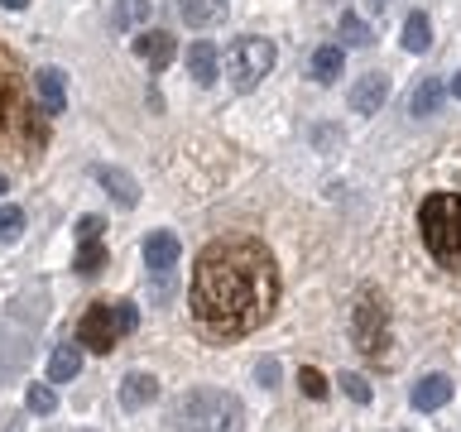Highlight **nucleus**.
I'll list each match as a JSON object with an SVG mask.
<instances>
[{"label": "nucleus", "mask_w": 461, "mask_h": 432, "mask_svg": "<svg viewBox=\"0 0 461 432\" xmlns=\"http://www.w3.org/2000/svg\"><path fill=\"white\" fill-rule=\"evenodd\" d=\"M187 308L202 337L240 341L259 331L279 308V265L255 236L212 240L193 265Z\"/></svg>", "instance_id": "obj_1"}, {"label": "nucleus", "mask_w": 461, "mask_h": 432, "mask_svg": "<svg viewBox=\"0 0 461 432\" xmlns=\"http://www.w3.org/2000/svg\"><path fill=\"white\" fill-rule=\"evenodd\" d=\"M168 423L178 432H240L245 423V409L236 394H226V389H183L178 399H173L168 409Z\"/></svg>", "instance_id": "obj_2"}, {"label": "nucleus", "mask_w": 461, "mask_h": 432, "mask_svg": "<svg viewBox=\"0 0 461 432\" xmlns=\"http://www.w3.org/2000/svg\"><path fill=\"white\" fill-rule=\"evenodd\" d=\"M418 230L438 265L461 269V193H428L418 202Z\"/></svg>", "instance_id": "obj_3"}, {"label": "nucleus", "mask_w": 461, "mask_h": 432, "mask_svg": "<svg viewBox=\"0 0 461 432\" xmlns=\"http://www.w3.org/2000/svg\"><path fill=\"white\" fill-rule=\"evenodd\" d=\"M351 346L366 360H375V365H389V360H394V351H389V346H394L389 341V308L370 284L360 288L356 302H351Z\"/></svg>", "instance_id": "obj_4"}, {"label": "nucleus", "mask_w": 461, "mask_h": 432, "mask_svg": "<svg viewBox=\"0 0 461 432\" xmlns=\"http://www.w3.org/2000/svg\"><path fill=\"white\" fill-rule=\"evenodd\" d=\"M140 327V308L130 298L121 302H92V308L82 312L77 322V346L82 351H111L121 337H130V331Z\"/></svg>", "instance_id": "obj_5"}, {"label": "nucleus", "mask_w": 461, "mask_h": 432, "mask_svg": "<svg viewBox=\"0 0 461 432\" xmlns=\"http://www.w3.org/2000/svg\"><path fill=\"white\" fill-rule=\"evenodd\" d=\"M274 43L269 39H259V34H240L236 43L226 49V77L236 92H250V86H259L269 77V68H274Z\"/></svg>", "instance_id": "obj_6"}, {"label": "nucleus", "mask_w": 461, "mask_h": 432, "mask_svg": "<svg viewBox=\"0 0 461 432\" xmlns=\"http://www.w3.org/2000/svg\"><path fill=\"white\" fill-rule=\"evenodd\" d=\"M178 259H183V240L173 236V230H149V240H144V269H149L158 284L173 279Z\"/></svg>", "instance_id": "obj_7"}, {"label": "nucleus", "mask_w": 461, "mask_h": 432, "mask_svg": "<svg viewBox=\"0 0 461 432\" xmlns=\"http://www.w3.org/2000/svg\"><path fill=\"white\" fill-rule=\"evenodd\" d=\"M384 101H389V77L384 72H366V77L351 86V111L356 115H380Z\"/></svg>", "instance_id": "obj_8"}, {"label": "nucleus", "mask_w": 461, "mask_h": 432, "mask_svg": "<svg viewBox=\"0 0 461 432\" xmlns=\"http://www.w3.org/2000/svg\"><path fill=\"white\" fill-rule=\"evenodd\" d=\"M96 183L106 187V193L115 197V207H140V183L130 178L125 168H111V164H96Z\"/></svg>", "instance_id": "obj_9"}, {"label": "nucleus", "mask_w": 461, "mask_h": 432, "mask_svg": "<svg viewBox=\"0 0 461 432\" xmlns=\"http://www.w3.org/2000/svg\"><path fill=\"white\" fill-rule=\"evenodd\" d=\"M135 53H140L154 72H164V68L173 63V53H178V43H173V34H164V29H144V34L135 39Z\"/></svg>", "instance_id": "obj_10"}, {"label": "nucleus", "mask_w": 461, "mask_h": 432, "mask_svg": "<svg viewBox=\"0 0 461 432\" xmlns=\"http://www.w3.org/2000/svg\"><path fill=\"white\" fill-rule=\"evenodd\" d=\"M34 86H39V96H43V111H49V115H63V111H68L63 68H39V72H34Z\"/></svg>", "instance_id": "obj_11"}, {"label": "nucleus", "mask_w": 461, "mask_h": 432, "mask_svg": "<svg viewBox=\"0 0 461 432\" xmlns=\"http://www.w3.org/2000/svg\"><path fill=\"white\" fill-rule=\"evenodd\" d=\"M154 394H158V380L144 370H130L121 380V409H130V413L144 409V403H154Z\"/></svg>", "instance_id": "obj_12"}, {"label": "nucleus", "mask_w": 461, "mask_h": 432, "mask_svg": "<svg viewBox=\"0 0 461 432\" xmlns=\"http://www.w3.org/2000/svg\"><path fill=\"white\" fill-rule=\"evenodd\" d=\"M413 409H423V413H432V409H442L447 399H452V380L447 374H428V380H418L413 384Z\"/></svg>", "instance_id": "obj_13"}, {"label": "nucleus", "mask_w": 461, "mask_h": 432, "mask_svg": "<svg viewBox=\"0 0 461 432\" xmlns=\"http://www.w3.org/2000/svg\"><path fill=\"white\" fill-rule=\"evenodd\" d=\"M187 77H193L197 86H212L216 82V49L207 39L187 43Z\"/></svg>", "instance_id": "obj_14"}, {"label": "nucleus", "mask_w": 461, "mask_h": 432, "mask_svg": "<svg viewBox=\"0 0 461 432\" xmlns=\"http://www.w3.org/2000/svg\"><path fill=\"white\" fill-rule=\"evenodd\" d=\"M341 68H346V49H341V43H322V49L312 53V82L317 86H331L341 77Z\"/></svg>", "instance_id": "obj_15"}, {"label": "nucleus", "mask_w": 461, "mask_h": 432, "mask_svg": "<svg viewBox=\"0 0 461 432\" xmlns=\"http://www.w3.org/2000/svg\"><path fill=\"white\" fill-rule=\"evenodd\" d=\"M438 106H442V82L438 77H418V86L409 92V115H438Z\"/></svg>", "instance_id": "obj_16"}, {"label": "nucleus", "mask_w": 461, "mask_h": 432, "mask_svg": "<svg viewBox=\"0 0 461 432\" xmlns=\"http://www.w3.org/2000/svg\"><path fill=\"white\" fill-rule=\"evenodd\" d=\"M82 374V346H58L53 351V360H49V380L53 384H68V380H77Z\"/></svg>", "instance_id": "obj_17"}, {"label": "nucleus", "mask_w": 461, "mask_h": 432, "mask_svg": "<svg viewBox=\"0 0 461 432\" xmlns=\"http://www.w3.org/2000/svg\"><path fill=\"white\" fill-rule=\"evenodd\" d=\"M403 49L409 53H428L432 49V20L423 10H413L409 20H403Z\"/></svg>", "instance_id": "obj_18"}, {"label": "nucleus", "mask_w": 461, "mask_h": 432, "mask_svg": "<svg viewBox=\"0 0 461 432\" xmlns=\"http://www.w3.org/2000/svg\"><path fill=\"white\" fill-rule=\"evenodd\" d=\"M72 269H77L82 279L101 274V269H106V245H101V240H86L82 250H77V259H72Z\"/></svg>", "instance_id": "obj_19"}, {"label": "nucleus", "mask_w": 461, "mask_h": 432, "mask_svg": "<svg viewBox=\"0 0 461 432\" xmlns=\"http://www.w3.org/2000/svg\"><path fill=\"white\" fill-rule=\"evenodd\" d=\"M226 14V0H183V20L187 24H212Z\"/></svg>", "instance_id": "obj_20"}, {"label": "nucleus", "mask_w": 461, "mask_h": 432, "mask_svg": "<svg viewBox=\"0 0 461 432\" xmlns=\"http://www.w3.org/2000/svg\"><path fill=\"white\" fill-rule=\"evenodd\" d=\"M341 43H346V49H370L375 34H370L366 20H356V14H341Z\"/></svg>", "instance_id": "obj_21"}, {"label": "nucleus", "mask_w": 461, "mask_h": 432, "mask_svg": "<svg viewBox=\"0 0 461 432\" xmlns=\"http://www.w3.org/2000/svg\"><path fill=\"white\" fill-rule=\"evenodd\" d=\"M24 236V212L20 207H0V245H14Z\"/></svg>", "instance_id": "obj_22"}, {"label": "nucleus", "mask_w": 461, "mask_h": 432, "mask_svg": "<svg viewBox=\"0 0 461 432\" xmlns=\"http://www.w3.org/2000/svg\"><path fill=\"white\" fill-rule=\"evenodd\" d=\"M24 403H29V413H53L58 409V394H53V384H29L24 389Z\"/></svg>", "instance_id": "obj_23"}, {"label": "nucleus", "mask_w": 461, "mask_h": 432, "mask_svg": "<svg viewBox=\"0 0 461 432\" xmlns=\"http://www.w3.org/2000/svg\"><path fill=\"white\" fill-rule=\"evenodd\" d=\"M298 389H303L308 399H327V380H322V370L303 365V370H298Z\"/></svg>", "instance_id": "obj_24"}, {"label": "nucleus", "mask_w": 461, "mask_h": 432, "mask_svg": "<svg viewBox=\"0 0 461 432\" xmlns=\"http://www.w3.org/2000/svg\"><path fill=\"white\" fill-rule=\"evenodd\" d=\"M144 14H149V0H121V5H115V24H135V20H144Z\"/></svg>", "instance_id": "obj_25"}, {"label": "nucleus", "mask_w": 461, "mask_h": 432, "mask_svg": "<svg viewBox=\"0 0 461 432\" xmlns=\"http://www.w3.org/2000/svg\"><path fill=\"white\" fill-rule=\"evenodd\" d=\"M341 389L351 394L356 403H370V384H366V374H341Z\"/></svg>", "instance_id": "obj_26"}, {"label": "nucleus", "mask_w": 461, "mask_h": 432, "mask_svg": "<svg viewBox=\"0 0 461 432\" xmlns=\"http://www.w3.org/2000/svg\"><path fill=\"white\" fill-rule=\"evenodd\" d=\"M77 240L86 245V240H101V216H82L77 221Z\"/></svg>", "instance_id": "obj_27"}, {"label": "nucleus", "mask_w": 461, "mask_h": 432, "mask_svg": "<svg viewBox=\"0 0 461 432\" xmlns=\"http://www.w3.org/2000/svg\"><path fill=\"white\" fill-rule=\"evenodd\" d=\"M255 374H259V384H274V380H279V365H274V360H259Z\"/></svg>", "instance_id": "obj_28"}, {"label": "nucleus", "mask_w": 461, "mask_h": 432, "mask_svg": "<svg viewBox=\"0 0 461 432\" xmlns=\"http://www.w3.org/2000/svg\"><path fill=\"white\" fill-rule=\"evenodd\" d=\"M366 10H370V14H384V10H389V0H366Z\"/></svg>", "instance_id": "obj_29"}, {"label": "nucleus", "mask_w": 461, "mask_h": 432, "mask_svg": "<svg viewBox=\"0 0 461 432\" xmlns=\"http://www.w3.org/2000/svg\"><path fill=\"white\" fill-rule=\"evenodd\" d=\"M0 5H5V10H24L29 0H0Z\"/></svg>", "instance_id": "obj_30"}, {"label": "nucleus", "mask_w": 461, "mask_h": 432, "mask_svg": "<svg viewBox=\"0 0 461 432\" xmlns=\"http://www.w3.org/2000/svg\"><path fill=\"white\" fill-rule=\"evenodd\" d=\"M452 96H461V72H456V77H452Z\"/></svg>", "instance_id": "obj_31"}, {"label": "nucleus", "mask_w": 461, "mask_h": 432, "mask_svg": "<svg viewBox=\"0 0 461 432\" xmlns=\"http://www.w3.org/2000/svg\"><path fill=\"white\" fill-rule=\"evenodd\" d=\"M0 193H5V173H0Z\"/></svg>", "instance_id": "obj_32"}]
</instances>
